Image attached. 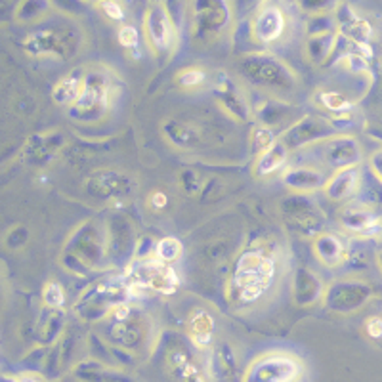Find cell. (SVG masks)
<instances>
[{
	"label": "cell",
	"mask_w": 382,
	"mask_h": 382,
	"mask_svg": "<svg viewBox=\"0 0 382 382\" xmlns=\"http://www.w3.org/2000/svg\"><path fill=\"white\" fill-rule=\"evenodd\" d=\"M278 278V258L266 248H245L231 264L228 298L235 306L256 304Z\"/></svg>",
	"instance_id": "6da1fadb"
},
{
	"label": "cell",
	"mask_w": 382,
	"mask_h": 382,
	"mask_svg": "<svg viewBox=\"0 0 382 382\" xmlns=\"http://www.w3.org/2000/svg\"><path fill=\"white\" fill-rule=\"evenodd\" d=\"M239 69L251 84H255L264 94H268V98H275L283 102L285 98H289V94L295 92L298 84L295 71L285 62L266 52L245 56L239 64Z\"/></svg>",
	"instance_id": "7a4b0ae2"
},
{
	"label": "cell",
	"mask_w": 382,
	"mask_h": 382,
	"mask_svg": "<svg viewBox=\"0 0 382 382\" xmlns=\"http://www.w3.org/2000/svg\"><path fill=\"white\" fill-rule=\"evenodd\" d=\"M117 96V79L104 67L84 71L82 90L79 100L69 107V117L84 125H94L111 111L113 100Z\"/></svg>",
	"instance_id": "3957f363"
},
{
	"label": "cell",
	"mask_w": 382,
	"mask_h": 382,
	"mask_svg": "<svg viewBox=\"0 0 382 382\" xmlns=\"http://www.w3.org/2000/svg\"><path fill=\"white\" fill-rule=\"evenodd\" d=\"M130 295L134 293H155V295H172L180 286V275L172 264L161 262L155 256L136 258L125 271Z\"/></svg>",
	"instance_id": "277c9868"
},
{
	"label": "cell",
	"mask_w": 382,
	"mask_h": 382,
	"mask_svg": "<svg viewBox=\"0 0 382 382\" xmlns=\"http://www.w3.org/2000/svg\"><path fill=\"white\" fill-rule=\"evenodd\" d=\"M306 365L295 354L283 350L256 356L245 369L241 382H302Z\"/></svg>",
	"instance_id": "5b68a950"
},
{
	"label": "cell",
	"mask_w": 382,
	"mask_h": 382,
	"mask_svg": "<svg viewBox=\"0 0 382 382\" xmlns=\"http://www.w3.org/2000/svg\"><path fill=\"white\" fill-rule=\"evenodd\" d=\"M130 295L125 278L100 281L90 286L87 293H82L79 302L75 304V310L84 321H100L107 319L120 304L127 302Z\"/></svg>",
	"instance_id": "8992f818"
},
{
	"label": "cell",
	"mask_w": 382,
	"mask_h": 382,
	"mask_svg": "<svg viewBox=\"0 0 382 382\" xmlns=\"http://www.w3.org/2000/svg\"><path fill=\"white\" fill-rule=\"evenodd\" d=\"M67 258L79 264L80 271L102 268L109 262L107 256V230L105 224L84 222L67 243Z\"/></svg>",
	"instance_id": "52a82bcc"
},
{
	"label": "cell",
	"mask_w": 382,
	"mask_h": 382,
	"mask_svg": "<svg viewBox=\"0 0 382 382\" xmlns=\"http://www.w3.org/2000/svg\"><path fill=\"white\" fill-rule=\"evenodd\" d=\"M107 319H111L109 338L122 350L140 352L152 338V323L147 316L127 302L120 304Z\"/></svg>",
	"instance_id": "ba28073f"
},
{
	"label": "cell",
	"mask_w": 382,
	"mask_h": 382,
	"mask_svg": "<svg viewBox=\"0 0 382 382\" xmlns=\"http://www.w3.org/2000/svg\"><path fill=\"white\" fill-rule=\"evenodd\" d=\"M302 152L316 155V157H310L306 163L323 168L327 174H334L344 168L358 167L359 161H361V149H359L358 142L350 136L344 134L333 136L329 140L306 147Z\"/></svg>",
	"instance_id": "9c48e42d"
},
{
	"label": "cell",
	"mask_w": 382,
	"mask_h": 382,
	"mask_svg": "<svg viewBox=\"0 0 382 382\" xmlns=\"http://www.w3.org/2000/svg\"><path fill=\"white\" fill-rule=\"evenodd\" d=\"M279 216L285 222L286 230L311 239L323 231V224H325L323 210L310 195H304V193H293L291 197L281 201Z\"/></svg>",
	"instance_id": "30bf717a"
},
{
	"label": "cell",
	"mask_w": 382,
	"mask_h": 382,
	"mask_svg": "<svg viewBox=\"0 0 382 382\" xmlns=\"http://www.w3.org/2000/svg\"><path fill=\"white\" fill-rule=\"evenodd\" d=\"M336 134H340L338 127H336V120H329L321 115H306V117H300L296 122H293L289 128H285L279 134V140L285 143L293 153L316 145L323 140H329Z\"/></svg>",
	"instance_id": "8fae6325"
},
{
	"label": "cell",
	"mask_w": 382,
	"mask_h": 382,
	"mask_svg": "<svg viewBox=\"0 0 382 382\" xmlns=\"http://www.w3.org/2000/svg\"><path fill=\"white\" fill-rule=\"evenodd\" d=\"M77 44H79L77 33L64 27L39 29L29 33V37L25 39V50L37 57L52 56L57 60H67L77 52Z\"/></svg>",
	"instance_id": "7c38bea8"
},
{
	"label": "cell",
	"mask_w": 382,
	"mask_h": 382,
	"mask_svg": "<svg viewBox=\"0 0 382 382\" xmlns=\"http://www.w3.org/2000/svg\"><path fill=\"white\" fill-rule=\"evenodd\" d=\"M143 35L157 57H167L176 46V25L163 2H155L143 19Z\"/></svg>",
	"instance_id": "4fadbf2b"
},
{
	"label": "cell",
	"mask_w": 382,
	"mask_h": 382,
	"mask_svg": "<svg viewBox=\"0 0 382 382\" xmlns=\"http://www.w3.org/2000/svg\"><path fill=\"white\" fill-rule=\"evenodd\" d=\"M371 289L358 279H336L327 285L323 306L334 313H352L358 311L369 300Z\"/></svg>",
	"instance_id": "5bb4252c"
},
{
	"label": "cell",
	"mask_w": 382,
	"mask_h": 382,
	"mask_svg": "<svg viewBox=\"0 0 382 382\" xmlns=\"http://www.w3.org/2000/svg\"><path fill=\"white\" fill-rule=\"evenodd\" d=\"M286 29H289V17H286L285 10L273 0L262 2L251 21L253 37L258 44H264V46H270L283 39Z\"/></svg>",
	"instance_id": "9a60e30c"
},
{
	"label": "cell",
	"mask_w": 382,
	"mask_h": 382,
	"mask_svg": "<svg viewBox=\"0 0 382 382\" xmlns=\"http://www.w3.org/2000/svg\"><path fill=\"white\" fill-rule=\"evenodd\" d=\"M107 230V256L113 266H130V258L136 256L138 243L140 239L136 237V231L132 224L120 218L113 216L109 222H105Z\"/></svg>",
	"instance_id": "2e32d148"
},
{
	"label": "cell",
	"mask_w": 382,
	"mask_h": 382,
	"mask_svg": "<svg viewBox=\"0 0 382 382\" xmlns=\"http://www.w3.org/2000/svg\"><path fill=\"white\" fill-rule=\"evenodd\" d=\"M231 10L228 0H193V25L201 37H216L228 29Z\"/></svg>",
	"instance_id": "e0dca14e"
},
{
	"label": "cell",
	"mask_w": 382,
	"mask_h": 382,
	"mask_svg": "<svg viewBox=\"0 0 382 382\" xmlns=\"http://www.w3.org/2000/svg\"><path fill=\"white\" fill-rule=\"evenodd\" d=\"M327 286L323 279L318 273L306 266H298L293 271V281H291V295L296 306L300 308H311L316 304H323Z\"/></svg>",
	"instance_id": "ac0fdd59"
},
{
	"label": "cell",
	"mask_w": 382,
	"mask_h": 382,
	"mask_svg": "<svg viewBox=\"0 0 382 382\" xmlns=\"http://www.w3.org/2000/svg\"><path fill=\"white\" fill-rule=\"evenodd\" d=\"M329 176L323 168L313 167L308 163H296L281 172V182L285 183L293 193H304L311 195L313 191H321L325 188Z\"/></svg>",
	"instance_id": "d6986e66"
},
{
	"label": "cell",
	"mask_w": 382,
	"mask_h": 382,
	"mask_svg": "<svg viewBox=\"0 0 382 382\" xmlns=\"http://www.w3.org/2000/svg\"><path fill=\"white\" fill-rule=\"evenodd\" d=\"M311 253L321 266L340 268L350 255L348 241L336 231H321L311 239Z\"/></svg>",
	"instance_id": "ffe728a7"
},
{
	"label": "cell",
	"mask_w": 382,
	"mask_h": 382,
	"mask_svg": "<svg viewBox=\"0 0 382 382\" xmlns=\"http://www.w3.org/2000/svg\"><path fill=\"white\" fill-rule=\"evenodd\" d=\"M161 130H163V136L167 138V142L182 152L199 149L205 143V130L193 120L167 119L163 122Z\"/></svg>",
	"instance_id": "44dd1931"
},
{
	"label": "cell",
	"mask_w": 382,
	"mask_h": 382,
	"mask_svg": "<svg viewBox=\"0 0 382 382\" xmlns=\"http://www.w3.org/2000/svg\"><path fill=\"white\" fill-rule=\"evenodd\" d=\"M216 102L222 107L224 111L231 115L233 119L237 120H248L251 117V107H248L247 96L241 90L235 80H231L230 77L222 75L220 80H216L215 84Z\"/></svg>",
	"instance_id": "7402d4cb"
},
{
	"label": "cell",
	"mask_w": 382,
	"mask_h": 382,
	"mask_svg": "<svg viewBox=\"0 0 382 382\" xmlns=\"http://www.w3.org/2000/svg\"><path fill=\"white\" fill-rule=\"evenodd\" d=\"M338 222L343 224L344 230L356 235H373L381 228L379 216H374L371 208H367L358 201L343 205V208L338 210Z\"/></svg>",
	"instance_id": "603a6c76"
},
{
	"label": "cell",
	"mask_w": 382,
	"mask_h": 382,
	"mask_svg": "<svg viewBox=\"0 0 382 382\" xmlns=\"http://www.w3.org/2000/svg\"><path fill=\"white\" fill-rule=\"evenodd\" d=\"M359 182H361V174H359L358 167L344 168V170H338V172L329 176L321 193L325 199L346 205V203L354 201V195L359 190Z\"/></svg>",
	"instance_id": "cb8c5ba5"
},
{
	"label": "cell",
	"mask_w": 382,
	"mask_h": 382,
	"mask_svg": "<svg viewBox=\"0 0 382 382\" xmlns=\"http://www.w3.org/2000/svg\"><path fill=\"white\" fill-rule=\"evenodd\" d=\"M185 334L195 348L199 350L212 348L216 336V323L212 313L205 308H193L185 318Z\"/></svg>",
	"instance_id": "d4e9b609"
},
{
	"label": "cell",
	"mask_w": 382,
	"mask_h": 382,
	"mask_svg": "<svg viewBox=\"0 0 382 382\" xmlns=\"http://www.w3.org/2000/svg\"><path fill=\"white\" fill-rule=\"evenodd\" d=\"M130 188V182L119 170H98L88 180V191L98 199H113V197H125Z\"/></svg>",
	"instance_id": "484cf974"
},
{
	"label": "cell",
	"mask_w": 382,
	"mask_h": 382,
	"mask_svg": "<svg viewBox=\"0 0 382 382\" xmlns=\"http://www.w3.org/2000/svg\"><path fill=\"white\" fill-rule=\"evenodd\" d=\"M289 157H291V149L278 138V142L256 157L255 174L260 178L281 174L289 167Z\"/></svg>",
	"instance_id": "4316f807"
},
{
	"label": "cell",
	"mask_w": 382,
	"mask_h": 382,
	"mask_svg": "<svg viewBox=\"0 0 382 382\" xmlns=\"http://www.w3.org/2000/svg\"><path fill=\"white\" fill-rule=\"evenodd\" d=\"M336 42H338V31L308 35L304 42V56L311 65L327 64L334 56Z\"/></svg>",
	"instance_id": "83f0119b"
},
{
	"label": "cell",
	"mask_w": 382,
	"mask_h": 382,
	"mask_svg": "<svg viewBox=\"0 0 382 382\" xmlns=\"http://www.w3.org/2000/svg\"><path fill=\"white\" fill-rule=\"evenodd\" d=\"M291 111L293 107L283 102V100H275V98H270L266 100L260 107H258V120L262 127L271 128L275 132V128L283 127L285 122H296V120L291 119Z\"/></svg>",
	"instance_id": "f1b7e54d"
},
{
	"label": "cell",
	"mask_w": 382,
	"mask_h": 382,
	"mask_svg": "<svg viewBox=\"0 0 382 382\" xmlns=\"http://www.w3.org/2000/svg\"><path fill=\"white\" fill-rule=\"evenodd\" d=\"M82 80H84V71H73L65 75L54 88V102L57 105H65L67 109L79 100L80 90H82Z\"/></svg>",
	"instance_id": "f546056e"
},
{
	"label": "cell",
	"mask_w": 382,
	"mask_h": 382,
	"mask_svg": "<svg viewBox=\"0 0 382 382\" xmlns=\"http://www.w3.org/2000/svg\"><path fill=\"white\" fill-rule=\"evenodd\" d=\"M316 102H318L321 109L333 113V115H338V117L350 113L352 107H354V102H352L350 98H346V96L336 92V90H319L318 94H316Z\"/></svg>",
	"instance_id": "4dcf8cb0"
},
{
	"label": "cell",
	"mask_w": 382,
	"mask_h": 382,
	"mask_svg": "<svg viewBox=\"0 0 382 382\" xmlns=\"http://www.w3.org/2000/svg\"><path fill=\"white\" fill-rule=\"evenodd\" d=\"M64 308H48L46 306V321H40L39 338L40 343L52 344L57 340V336L64 331Z\"/></svg>",
	"instance_id": "1f68e13d"
},
{
	"label": "cell",
	"mask_w": 382,
	"mask_h": 382,
	"mask_svg": "<svg viewBox=\"0 0 382 382\" xmlns=\"http://www.w3.org/2000/svg\"><path fill=\"white\" fill-rule=\"evenodd\" d=\"M176 82L182 90H188V92H195V90H201L208 84V73L203 69V67H185L182 71L176 73Z\"/></svg>",
	"instance_id": "d6a6232c"
},
{
	"label": "cell",
	"mask_w": 382,
	"mask_h": 382,
	"mask_svg": "<svg viewBox=\"0 0 382 382\" xmlns=\"http://www.w3.org/2000/svg\"><path fill=\"white\" fill-rule=\"evenodd\" d=\"M50 12V0H21L16 10V19L24 24L39 21Z\"/></svg>",
	"instance_id": "836d02e7"
},
{
	"label": "cell",
	"mask_w": 382,
	"mask_h": 382,
	"mask_svg": "<svg viewBox=\"0 0 382 382\" xmlns=\"http://www.w3.org/2000/svg\"><path fill=\"white\" fill-rule=\"evenodd\" d=\"M183 255V245L180 239L176 237H163L155 243V251H153V256L159 258L161 262L172 264L174 266Z\"/></svg>",
	"instance_id": "e575fe53"
},
{
	"label": "cell",
	"mask_w": 382,
	"mask_h": 382,
	"mask_svg": "<svg viewBox=\"0 0 382 382\" xmlns=\"http://www.w3.org/2000/svg\"><path fill=\"white\" fill-rule=\"evenodd\" d=\"M65 302V291L64 286L60 285L57 281H50L44 286V304L48 308H64Z\"/></svg>",
	"instance_id": "d590c367"
},
{
	"label": "cell",
	"mask_w": 382,
	"mask_h": 382,
	"mask_svg": "<svg viewBox=\"0 0 382 382\" xmlns=\"http://www.w3.org/2000/svg\"><path fill=\"white\" fill-rule=\"evenodd\" d=\"M119 42L127 50H136L140 46V31L132 25H122L119 29Z\"/></svg>",
	"instance_id": "8d00e7d4"
},
{
	"label": "cell",
	"mask_w": 382,
	"mask_h": 382,
	"mask_svg": "<svg viewBox=\"0 0 382 382\" xmlns=\"http://www.w3.org/2000/svg\"><path fill=\"white\" fill-rule=\"evenodd\" d=\"M298 4L310 16H319V14H327V10L331 6H336V0H298Z\"/></svg>",
	"instance_id": "74e56055"
},
{
	"label": "cell",
	"mask_w": 382,
	"mask_h": 382,
	"mask_svg": "<svg viewBox=\"0 0 382 382\" xmlns=\"http://www.w3.org/2000/svg\"><path fill=\"white\" fill-rule=\"evenodd\" d=\"M180 185H182V190L188 193V195H195V193H199L201 190V180L199 176L195 174L193 170H185L180 174Z\"/></svg>",
	"instance_id": "f35d334b"
},
{
	"label": "cell",
	"mask_w": 382,
	"mask_h": 382,
	"mask_svg": "<svg viewBox=\"0 0 382 382\" xmlns=\"http://www.w3.org/2000/svg\"><path fill=\"white\" fill-rule=\"evenodd\" d=\"M98 4L105 12V16L111 17L113 21H122L125 19V8H122L119 0H100Z\"/></svg>",
	"instance_id": "ab89813d"
},
{
	"label": "cell",
	"mask_w": 382,
	"mask_h": 382,
	"mask_svg": "<svg viewBox=\"0 0 382 382\" xmlns=\"http://www.w3.org/2000/svg\"><path fill=\"white\" fill-rule=\"evenodd\" d=\"M367 334L371 338H382V318L379 316H371V318L365 321Z\"/></svg>",
	"instance_id": "60d3db41"
},
{
	"label": "cell",
	"mask_w": 382,
	"mask_h": 382,
	"mask_svg": "<svg viewBox=\"0 0 382 382\" xmlns=\"http://www.w3.org/2000/svg\"><path fill=\"white\" fill-rule=\"evenodd\" d=\"M149 205H152V208H155V210H163V208H167L168 205V195L165 193V191H153L152 195H149Z\"/></svg>",
	"instance_id": "b9f144b4"
},
{
	"label": "cell",
	"mask_w": 382,
	"mask_h": 382,
	"mask_svg": "<svg viewBox=\"0 0 382 382\" xmlns=\"http://www.w3.org/2000/svg\"><path fill=\"white\" fill-rule=\"evenodd\" d=\"M2 382H42L39 376L35 374H24V376H10V374H4Z\"/></svg>",
	"instance_id": "7bdbcfd3"
},
{
	"label": "cell",
	"mask_w": 382,
	"mask_h": 382,
	"mask_svg": "<svg viewBox=\"0 0 382 382\" xmlns=\"http://www.w3.org/2000/svg\"><path fill=\"white\" fill-rule=\"evenodd\" d=\"M182 382H207V379H205V374L201 373V369H197V371H193L191 374H188Z\"/></svg>",
	"instance_id": "ee69618b"
},
{
	"label": "cell",
	"mask_w": 382,
	"mask_h": 382,
	"mask_svg": "<svg viewBox=\"0 0 382 382\" xmlns=\"http://www.w3.org/2000/svg\"><path fill=\"white\" fill-rule=\"evenodd\" d=\"M80 2H100V0H80Z\"/></svg>",
	"instance_id": "f6af8a7d"
}]
</instances>
